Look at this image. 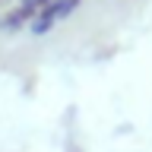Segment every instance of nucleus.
<instances>
[{"instance_id":"1","label":"nucleus","mask_w":152,"mask_h":152,"mask_svg":"<svg viewBox=\"0 0 152 152\" xmlns=\"http://www.w3.org/2000/svg\"><path fill=\"white\" fill-rule=\"evenodd\" d=\"M48 3H51V0H19L7 16H0V28H3V32H19V28L28 26Z\"/></svg>"}]
</instances>
